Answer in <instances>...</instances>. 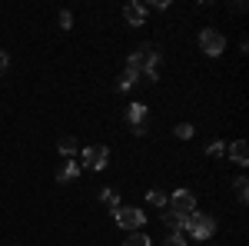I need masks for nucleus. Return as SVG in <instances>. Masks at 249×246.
Returning <instances> with one entry per match:
<instances>
[{"mask_svg": "<svg viewBox=\"0 0 249 246\" xmlns=\"http://www.w3.org/2000/svg\"><path fill=\"white\" fill-rule=\"evenodd\" d=\"M156 60H160V50L150 47V43H143V47H136L133 54H130V70L133 74H146L150 80H156Z\"/></svg>", "mask_w": 249, "mask_h": 246, "instance_id": "nucleus-1", "label": "nucleus"}, {"mask_svg": "<svg viewBox=\"0 0 249 246\" xmlns=\"http://www.w3.org/2000/svg\"><path fill=\"white\" fill-rule=\"evenodd\" d=\"M166 207H170L176 216H183V220H186V216L196 213V196H193L190 189H176L170 200H166Z\"/></svg>", "mask_w": 249, "mask_h": 246, "instance_id": "nucleus-2", "label": "nucleus"}, {"mask_svg": "<svg viewBox=\"0 0 249 246\" xmlns=\"http://www.w3.org/2000/svg\"><path fill=\"white\" fill-rule=\"evenodd\" d=\"M183 227L190 229L196 240H210L213 229H216V223H213L210 216H203V213H193V216H186V220H183Z\"/></svg>", "mask_w": 249, "mask_h": 246, "instance_id": "nucleus-3", "label": "nucleus"}, {"mask_svg": "<svg viewBox=\"0 0 249 246\" xmlns=\"http://www.w3.org/2000/svg\"><path fill=\"white\" fill-rule=\"evenodd\" d=\"M113 220L123 229H140L143 223H146V213L136 209V207H120V209H113Z\"/></svg>", "mask_w": 249, "mask_h": 246, "instance_id": "nucleus-4", "label": "nucleus"}, {"mask_svg": "<svg viewBox=\"0 0 249 246\" xmlns=\"http://www.w3.org/2000/svg\"><path fill=\"white\" fill-rule=\"evenodd\" d=\"M199 47H203V54L219 57V54L226 50V37H223L219 30H203V34H199Z\"/></svg>", "mask_w": 249, "mask_h": 246, "instance_id": "nucleus-5", "label": "nucleus"}, {"mask_svg": "<svg viewBox=\"0 0 249 246\" xmlns=\"http://www.w3.org/2000/svg\"><path fill=\"white\" fill-rule=\"evenodd\" d=\"M110 163V150L107 147H87L83 150V167L87 170H103Z\"/></svg>", "mask_w": 249, "mask_h": 246, "instance_id": "nucleus-6", "label": "nucleus"}, {"mask_svg": "<svg viewBox=\"0 0 249 246\" xmlns=\"http://www.w3.org/2000/svg\"><path fill=\"white\" fill-rule=\"evenodd\" d=\"M146 114H150V110H146L143 103H133V107H130V123H133L136 136H143V133H146Z\"/></svg>", "mask_w": 249, "mask_h": 246, "instance_id": "nucleus-7", "label": "nucleus"}, {"mask_svg": "<svg viewBox=\"0 0 249 246\" xmlns=\"http://www.w3.org/2000/svg\"><path fill=\"white\" fill-rule=\"evenodd\" d=\"M226 153H230L232 163H239V167H246V163H249V143H246V140H236V143H230V150H226Z\"/></svg>", "mask_w": 249, "mask_h": 246, "instance_id": "nucleus-8", "label": "nucleus"}, {"mask_svg": "<svg viewBox=\"0 0 249 246\" xmlns=\"http://www.w3.org/2000/svg\"><path fill=\"white\" fill-rule=\"evenodd\" d=\"M123 17H126L130 27H143V20H146V7H143V3H126Z\"/></svg>", "mask_w": 249, "mask_h": 246, "instance_id": "nucleus-9", "label": "nucleus"}, {"mask_svg": "<svg viewBox=\"0 0 249 246\" xmlns=\"http://www.w3.org/2000/svg\"><path fill=\"white\" fill-rule=\"evenodd\" d=\"M77 176H80V167L73 163V160H67V163L57 170V180H60V183H70V180H77Z\"/></svg>", "mask_w": 249, "mask_h": 246, "instance_id": "nucleus-10", "label": "nucleus"}, {"mask_svg": "<svg viewBox=\"0 0 249 246\" xmlns=\"http://www.w3.org/2000/svg\"><path fill=\"white\" fill-rule=\"evenodd\" d=\"M136 76H140V74H133V70L126 67V74H123L120 80H116V90H130V87L136 83Z\"/></svg>", "mask_w": 249, "mask_h": 246, "instance_id": "nucleus-11", "label": "nucleus"}, {"mask_svg": "<svg viewBox=\"0 0 249 246\" xmlns=\"http://www.w3.org/2000/svg\"><path fill=\"white\" fill-rule=\"evenodd\" d=\"M232 187H236L239 203H246V196H249V180H246V176H239V180H232Z\"/></svg>", "mask_w": 249, "mask_h": 246, "instance_id": "nucleus-12", "label": "nucleus"}, {"mask_svg": "<svg viewBox=\"0 0 249 246\" xmlns=\"http://www.w3.org/2000/svg\"><path fill=\"white\" fill-rule=\"evenodd\" d=\"M57 150L70 156V153L77 150V140H73V136H60V140H57Z\"/></svg>", "mask_w": 249, "mask_h": 246, "instance_id": "nucleus-13", "label": "nucleus"}, {"mask_svg": "<svg viewBox=\"0 0 249 246\" xmlns=\"http://www.w3.org/2000/svg\"><path fill=\"white\" fill-rule=\"evenodd\" d=\"M163 223H166V227H173L176 233H179V229H183V216H176L173 209H166V213H163Z\"/></svg>", "mask_w": 249, "mask_h": 246, "instance_id": "nucleus-14", "label": "nucleus"}, {"mask_svg": "<svg viewBox=\"0 0 249 246\" xmlns=\"http://www.w3.org/2000/svg\"><path fill=\"white\" fill-rule=\"evenodd\" d=\"M146 200H150L153 207H166V200H170V196H166V193H160V189H150V193H146Z\"/></svg>", "mask_w": 249, "mask_h": 246, "instance_id": "nucleus-15", "label": "nucleus"}, {"mask_svg": "<svg viewBox=\"0 0 249 246\" xmlns=\"http://www.w3.org/2000/svg\"><path fill=\"white\" fill-rule=\"evenodd\" d=\"M123 246H150V236H143V233H133L130 240H123Z\"/></svg>", "mask_w": 249, "mask_h": 246, "instance_id": "nucleus-16", "label": "nucleus"}, {"mask_svg": "<svg viewBox=\"0 0 249 246\" xmlns=\"http://www.w3.org/2000/svg\"><path fill=\"white\" fill-rule=\"evenodd\" d=\"M176 136H179V140H190L193 136V123H179V127H176Z\"/></svg>", "mask_w": 249, "mask_h": 246, "instance_id": "nucleus-17", "label": "nucleus"}, {"mask_svg": "<svg viewBox=\"0 0 249 246\" xmlns=\"http://www.w3.org/2000/svg\"><path fill=\"white\" fill-rule=\"evenodd\" d=\"M103 203H107V207H113V209H120V200H116L113 189H107V193H103Z\"/></svg>", "mask_w": 249, "mask_h": 246, "instance_id": "nucleus-18", "label": "nucleus"}, {"mask_svg": "<svg viewBox=\"0 0 249 246\" xmlns=\"http://www.w3.org/2000/svg\"><path fill=\"white\" fill-rule=\"evenodd\" d=\"M60 27H67V30L73 27V17H70V10H60Z\"/></svg>", "mask_w": 249, "mask_h": 246, "instance_id": "nucleus-19", "label": "nucleus"}, {"mask_svg": "<svg viewBox=\"0 0 249 246\" xmlns=\"http://www.w3.org/2000/svg\"><path fill=\"white\" fill-rule=\"evenodd\" d=\"M166 246H186V240H183V233H173L170 240H166Z\"/></svg>", "mask_w": 249, "mask_h": 246, "instance_id": "nucleus-20", "label": "nucleus"}, {"mask_svg": "<svg viewBox=\"0 0 249 246\" xmlns=\"http://www.w3.org/2000/svg\"><path fill=\"white\" fill-rule=\"evenodd\" d=\"M223 153H226L223 143H210V156H223Z\"/></svg>", "mask_w": 249, "mask_h": 246, "instance_id": "nucleus-21", "label": "nucleus"}, {"mask_svg": "<svg viewBox=\"0 0 249 246\" xmlns=\"http://www.w3.org/2000/svg\"><path fill=\"white\" fill-rule=\"evenodd\" d=\"M7 67H10V60H7V54L0 50V74H7Z\"/></svg>", "mask_w": 249, "mask_h": 246, "instance_id": "nucleus-22", "label": "nucleus"}]
</instances>
